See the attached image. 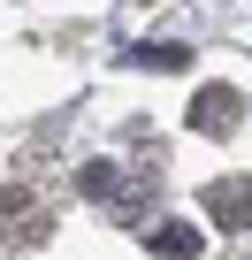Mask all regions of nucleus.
<instances>
[{"label":"nucleus","mask_w":252,"mask_h":260,"mask_svg":"<svg viewBox=\"0 0 252 260\" xmlns=\"http://www.w3.org/2000/svg\"><path fill=\"white\" fill-rule=\"evenodd\" d=\"M191 130H206V138H229V130H237V92H229V84H206V92L191 100Z\"/></svg>","instance_id":"1"},{"label":"nucleus","mask_w":252,"mask_h":260,"mask_svg":"<svg viewBox=\"0 0 252 260\" xmlns=\"http://www.w3.org/2000/svg\"><path fill=\"white\" fill-rule=\"evenodd\" d=\"M206 214H214L222 230H244V222H252V184H244V176H222V184H206Z\"/></svg>","instance_id":"2"},{"label":"nucleus","mask_w":252,"mask_h":260,"mask_svg":"<svg viewBox=\"0 0 252 260\" xmlns=\"http://www.w3.org/2000/svg\"><path fill=\"white\" fill-rule=\"evenodd\" d=\"M122 61H130V69H184L191 54H184V46H130Z\"/></svg>","instance_id":"3"},{"label":"nucleus","mask_w":252,"mask_h":260,"mask_svg":"<svg viewBox=\"0 0 252 260\" xmlns=\"http://www.w3.org/2000/svg\"><path fill=\"white\" fill-rule=\"evenodd\" d=\"M153 245H161L168 260H191V252H199V230H191V222H168V230H161Z\"/></svg>","instance_id":"4"},{"label":"nucleus","mask_w":252,"mask_h":260,"mask_svg":"<svg viewBox=\"0 0 252 260\" xmlns=\"http://www.w3.org/2000/svg\"><path fill=\"white\" fill-rule=\"evenodd\" d=\"M115 184H122V176H115L107 161H92V169H84V191H92V199H115Z\"/></svg>","instance_id":"5"}]
</instances>
